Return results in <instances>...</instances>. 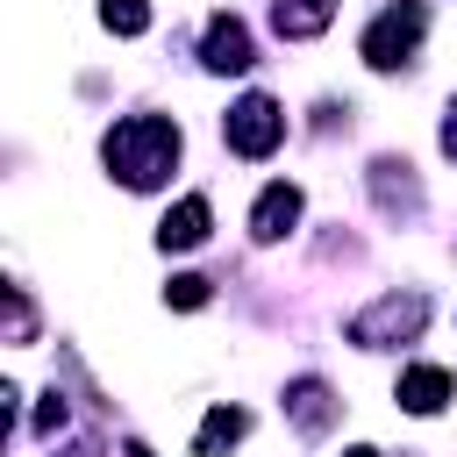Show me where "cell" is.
<instances>
[{"mask_svg": "<svg viewBox=\"0 0 457 457\" xmlns=\"http://www.w3.org/2000/svg\"><path fill=\"white\" fill-rule=\"evenodd\" d=\"M100 21H107L114 36H143V29H150V7H143V0H100Z\"/></svg>", "mask_w": 457, "mask_h": 457, "instance_id": "cell-12", "label": "cell"}, {"mask_svg": "<svg viewBox=\"0 0 457 457\" xmlns=\"http://www.w3.org/2000/svg\"><path fill=\"white\" fill-rule=\"evenodd\" d=\"M207 221H214V214H207V200H200V193H186V200L157 221V243H164V250H200V243H207Z\"/></svg>", "mask_w": 457, "mask_h": 457, "instance_id": "cell-8", "label": "cell"}, {"mask_svg": "<svg viewBox=\"0 0 457 457\" xmlns=\"http://www.w3.org/2000/svg\"><path fill=\"white\" fill-rule=\"evenodd\" d=\"M221 136H228V150H236V157H271V150L286 143V114H278V100L243 93V100L221 114Z\"/></svg>", "mask_w": 457, "mask_h": 457, "instance_id": "cell-3", "label": "cell"}, {"mask_svg": "<svg viewBox=\"0 0 457 457\" xmlns=\"http://www.w3.org/2000/svg\"><path fill=\"white\" fill-rule=\"evenodd\" d=\"M421 321H428V300H421V293H386V300H371V307L350 321V343H364V350H386V343H407V336H421Z\"/></svg>", "mask_w": 457, "mask_h": 457, "instance_id": "cell-4", "label": "cell"}, {"mask_svg": "<svg viewBox=\"0 0 457 457\" xmlns=\"http://www.w3.org/2000/svg\"><path fill=\"white\" fill-rule=\"evenodd\" d=\"M328 21H336V0H271V29L293 36V43L300 36H321Z\"/></svg>", "mask_w": 457, "mask_h": 457, "instance_id": "cell-9", "label": "cell"}, {"mask_svg": "<svg viewBox=\"0 0 457 457\" xmlns=\"http://www.w3.org/2000/svg\"><path fill=\"white\" fill-rule=\"evenodd\" d=\"M286 414H293L300 436H321V428L336 421V393H328L321 378H293V386H286Z\"/></svg>", "mask_w": 457, "mask_h": 457, "instance_id": "cell-6", "label": "cell"}, {"mask_svg": "<svg viewBox=\"0 0 457 457\" xmlns=\"http://www.w3.org/2000/svg\"><path fill=\"white\" fill-rule=\"evenodd\" d=\"M29 328H36V321H29V300H21V286H7V336L29 343Z\"/></svg>", "mask_w": 457, "mask_h": 457, "instance_id": "cell-14", "label": "cell"}, {"mask_svg": "<svg viewBox=\"0 0 457 457\" xmlns=\"http://www.w3.org/2000/svg\"><path fill=\"white\" fill-rule=\"evenodd\" d=\"M100 150H107V171H114L121 186L150 193V186H164L171 164H179V121H164V114H129V121L107 129Z\"/></svg>", "mask_w": 457, "mask_h": 457, "instance_id": "cell-1", "label": "cell"}, {"mask_svg": "<svg viewBox=\"0 0 457 457\" xmlns=\"http://www.w3.org/2000/svg\"><path fill=\"white\" fill-rule=\"evenodd\" d=\"M443 150H450V157H457V100H450V107H443Z\"/></svg>", "mask_w": 457, "mask_h": 457, "instance_id": "cell-16", "label": "cell"}, {"mask_svg": "<svg viewBox=\"0 0 457 457\" xmlns=\"http://www.w3.org/2000/svg\"><path fill=\"white\" fill-rule=\"evenodd\" d=\"M207 71H250V29L236 14L207 21Z\"/></svg>", "mask_w": 457, "mask_h": 457, "instance_id": "cell-7", "label": "cell"}, {"mask_svg": "<svg viewBox=\"0 0 457 457\" xmlns=\"http://www.w3.org/2000/svg\"><path fill=\"white\" fill-rule=\"evenodd\" d=\"M443 400H450V371H436V364L400 371V407H407V414H436Z\"/></svg>", "mask_w": 457, "mask_h": 457, "instance_id": "cell-10", "label": "cell"}, {"mask_svg": "<svg viewBox=\"0 0 457 457\" xmlns=\"http://www.w3.org/2000/svg\"><path fill=\"white\" fill-rule=\"evenodd\" d=\"M343 457H378V450H371V443H350V450H343Z\"/></svg>", "mask_w": 457, "mask_h": 457, "instance_id": "cell-17", "label": "cell"}, {"mask_svg": "<svg viewBox=\"0 0 457 457\" xmlns=\"http://www.w3.org/2000/svg\"><path fill=\"white\" fill-rule=\"evenodd\" d=\"M293 221H300V186H264L257 207H250V236L278 243V236H293Z\"/></svg>", "mask_w": 457, "mask_h": 457, "instance_id": "cell-5", "label": "cell"}, {"mask_svg": "<svg viewBox=\"0 0 457 457\" xmlns=\"http://www.w3.org/2000/svg\"><path fill=\"white\" fill-rule=\"evenodd\" d=\"M121 457H150V443H129V450H121Z\"/></svg>", "mask_w": 457, "mask_h": 457, "instance_id": "cell-18", "label": "cell"}, {"mask_svg": "<svg viewBox=\"0 0 457 457\" xmlns=\"http://www.w3.org/2000/svg\"><path fill=\"white\" fill-rule=\"evenodd\" d=\"M36 428H64V393H43L36 400Z\"/></svg>", "mask_w": 457, "mask_h": 457, "instance_id": "cell-15", "label": "cell"}, {"mask_svg": "<svg viewBox=\"0 0 457 457\" xmlns=\"http://www.w3.org/2000/svg\"><path fill=\"white\" fill-rule=\"evenodd\" d=\"M421 29H428V7H421V0L386 7V14L364 29V64H371V71H400V64L421 50Z\"/></svg>", "mask_w": 457, "mask_h": 457, "instance_id": "cell-2", "label": "cell"}, {"mask_svg": "<svg viewBox=\"0 0 457 457\" xmlns=\"http://www.w3.org/2000/svg\"><path fill=\"white\" fill-rule=\"evenodd\" d=\"M243 428H250L243 407H214V414L200 421V436H193V457H221L228 443H243Z\"/></svg>", "mask_w": 457, "mask_h": 457, "instance_id": "cell-11", "label": "cell"}, {"mask_svg": "<svg viewBox=\"0 0 457 457\" xmlns=\"http://www.w3.org/2000/svg\"><path fill=\"white\" fill-rule=\"evenodd\" d=\"M64 457H100V450H64Z\"/></svg>", "mask_w": 457, "mask_h": 457, "instance_id": "cell-19", "label": "cell"}, {"mask_svg": "<svg viewBox=\"0 0 457 457\" xmlns=\"http://www.w3.org/2000/svg\"><path fill=\"white\" fill-rule=\"evenodd\" d=\"M164 300H171V307H207V278H200V271H179V278L164 286Z\"/></svg>", "mask_w": 457, "mask_h": 457, "instance_id": "cell-13", "label": "cell"}]
</instances>
